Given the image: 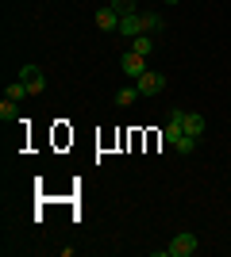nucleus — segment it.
Returning a JSON list of instances; mask_svg holds the SVG:
<instances>
[{
    "label": "nucleus",
    "mask_w": 231,
    "mask_h": 257,
    "mask_svg": "<svg viewBox=\"0 0 231 257\" xmlns=\"http://www.w3.org/2000/svg\"><path fill=\"white\" fill-rule=\"evenodd\" d=\"M197 246H200V242H197V234L181 230V234H174V238H170L166 253H170V257H193V253H197Z\"/></svg>",
    "instance_id": "nucleus-1"
},
{
    "label": "nucleus",
    "mask_w": 231,
    "mask_h": 257,
    "mask_svg": "<svg viewBox=\"0 0 231 257\" xmlns=\"http://www.w3.org/2000/svg\"><path fill=\"white\" fill-rule=\"evenodd\" d=\"M181 115H185V111H181V107H174V111H170V119H166V131H162V142H166V146H177V142L185 139Z\"/></svg>",
    "instance_id": "nucleus-2"
},
{
    "label": "nucleus",
    "mask_w": 231,
    "mask_h": 257,
    "mask_svg": "<svg viewBox=\"0 0 231 257\" xmlns=\"http://www.w3.org/2000/svg\"><path fill=\"white\" fill-rule=\"evenodd\" d=\"M120 69L131 77V81H139V77L146 73V58H143V54H135V50H127V54L120 58Z\"/></svg>",
    "instance_id": "nucleus-3"
},
{
    "label": "nucleus",
    "mask_w": 231,
    "mask_h": 257,
    "mask_svg": "<svg viewBox=\"0 0 231 257\" xmlns=\"http://www.w3.org/2000/svg\"><path fill=\"white\" fill-rule=\"evenodd\" d=\"M20 81H23V85H27V92H31V96H39V92H46V77L39 73L35 65H23V69H20Z\"/></svg>",
    "instance_id": "nucleus-4"
},
{
    "label": "nucleus",
    "mask_w": 231,
    "mask_h": 257,
    "mask_svg": "<svg viewBox=\"0 0 231 257\" xmlns=\"http://www.w3.org/2000/svg\"><path fill=\"white\" fill-rule=\"evenodd\" d=\"M135 85H139V92H143V96H154V92H162V88H166V77L154 73V69H146V73L139 77Z\"/></svg>",
    "instance_id": "nucleus-5"
},
{
    "label": "nucleus",
    "mask_w": 231,
    "mask_h": 257,
    "mask_svg": "<svg viewBox=\"0 0 231 257\" xmlns=\"http://www.w3.org/2000/svg\"><path fill=\"white\" fill-rule=\"evenodd\" d=\"M120 35H127V39L143 35V12H127V16H120Z\"/></svg>",
    "instance_id": "nucleus-6"
},
{
    "label": "nucleus",
    "mask_w": 231,
    "mask_h": 257,
    "mask_svg": "<svg viewBox=\"0 0 231 257\" xmlns=\"http://www.w3.org/2000/svg\"><path fill=\"white\" fill-rule=\"evenodd\" d=\"M97 27H100V31H116V35H120V12L112 8V4H108V8H100L97 12Z\"/></svg>",
    "instance_id": "nucleus-7"
},
{
    "label": "nucleus",
    "mask_w": 231,
    "mask_h": 257,
    "mask_svg": "<svg viewBox=\"0 0 231 257\" xmlns=\"http://www.w3.org/2000/svg\"><path fill=\"white\" fill-rule=\"evenodd\" d=\"M181 127H185V135H193V139H200L208 123H204V115H200V111H185V115H181Z\"/></svg>",
    "instance_id": "nucleus-8"
},
{
    "label": "nucleus",
    "mask_w": 231,
    "mask_h": 257,
    "mask_svg": "<svg viewBox=\"0 0 231 257\" xmlns=\"http://www.w3.org/2000/svg\"><path fill=\"white\" fill-rule=\"evenodd\" d=\"M139 96H143V92H139V85H127V88H120V92H116L112 100H116V107H131Z\"/></svg>",
    "instance_id": "nucleus-9"
},
{
    "label": "nucleus",
    "mask_w": 231,
    "mask_h": 257,
    "mask_svg": "<svg viewBox=\"0 0 231 257\" xmlns=\"http://www.w3.org/2000/svg\"><path fill=\"white\" fill-rule=\"evenodd\" d=\"M131 50L143 54V58H150V54H154V39H150V35H135V39H131Z\"/></svg>",
    "instance_id": "nucleus-10"
},
{
    "label": "nucleus",
    "mask_w": 231,
    "mask_h": 257,
    "mask_svg": "<svg viewBox=\"0 0 231 257\" xmlns=\"http://www.w3.org/2000/svg\"><path fill=\"white\" fill-rule=\"evenodd\" d=\"M0 119H4V123H16V119H20V111H16V100L4 96V104H0Z\"/></svg>",
    "instance_id": "nucleus-11"
},
{
    "label": "nucleus",
    "mask_w": 231,
    "mask_h": 257,
    "mask_svg": "<svg viewBox=\"0 0 231 257\" xmlns=\"http://www.w3.org/2000/svg\"><path fill=\"white\" fill-rule=\"evenodd\" d=\"M4 96L20 104V100H23V96H31V92H27V85H23V81H16V85H8V88H4Z\"/></svg>",
    "instance_id": "nucleus-12"
},
{
    "label": "nucleus",
    "mask_w": 231,
    "mask_h": 257,
    "mask_svg": "<svg viewBox=\"0 0 231 257\" xmlns=\"http://www.w3.org/2000/svg\"><path fill=\"white\" fill-rule=\"evenodd\" d=\"M150 31H162V16H154V12H143V35Z\"/></svg>",
    "instance_id": "nucleus-13"
},
{
    "label": "nucleus",
    "mask_w": 231,
    "mask_h": 257,
    "mask_svg": "<svg viewBox=\"0 0 231 257\" xmlns=\"http://www.w3.org/2000/svg\"><path fill=\"white\" fill-rule=\"evenodd\" d=\"M108 4L120 12V16H127V12H139V0H108Z\"/></svg>",
    "instance_id": "nucleus-14"
},
{
    "label": "nucleus",
    "mask_w": 231,
    "mask_h": 257,
    "mask_svg": "<svg viewBox=\"0 0 231 257\" xmlns=\"http://www.w3.org/2000/svg\"><path fill=\"white\" fill-rule=\"evenodd\" d=\"M166 4H177V0H166Z\"/></svg>",
    "instance_id": "nucleus-15"
}]
</instances>
